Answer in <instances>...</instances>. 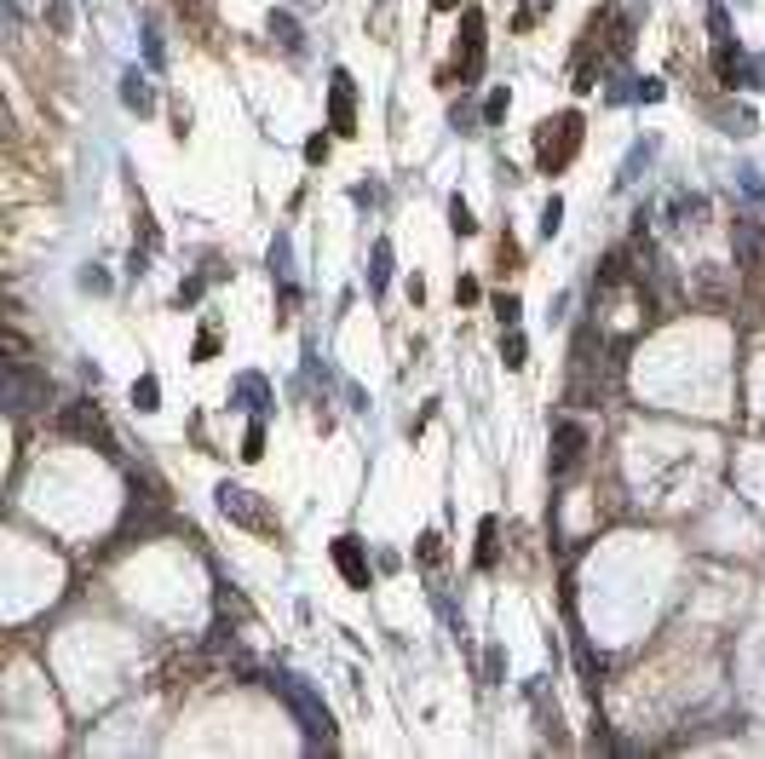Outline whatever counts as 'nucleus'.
Here are the masks:
<instances>
[{
    "label": "nucleus",
    "mask_w": 765,
    "mask_h": 759,
    "mask_svg": "<svg viewBox=\"0 0 765 759\" xmlns=\"http://www.w3.org/2000/svg\"><path fill=\"white\" fill-rule=\"evenodd\" d=\"M305 161H328V138H323V133L305 138Z\"/></svg>",
    "instance_id": "c756f323"
},
{
    "label": "nucleus",
    "mask_w": 765,
    "mask_h": 759,
    "mask_svg": "<svg viewBox=\"0 0 765 759\" xmlns=\"http://www.w3.org/2000/svg\"><path fill=\"white\" fill-rule=\"evenodd\" d=\"M708 29H714V41H731V18H725V6H708Z\"/></svg>",
    "instance_id": "393cba45"
},
{
    "label": "nucleus",
    "mask_w": 765,
    "mask_h": 759,
    "mask_svg": "<svg viewBox=\"0 0 765 759\" xmlns=\"http://www.w3.org/2000/svg\"><path fill=\"white\" fill-rule=\"evenodd\" d=\"M265 455V420L254 414V426H248V437H242V460H259Z\"/></svg>",
    "instance_id": "b1692460"
},
{
    "label": "nucleus",
    "mask_w": 765,
    "mask_h": 759,
    "mask_svg": "<svg viewBox=\"0 0 765 759\" xmlns=\"http://www.w3.org/2000/svg\"><path fill=\"white\" fill-rule=\"evenodd\" d=\"M673 219H679V225H702V219H708V202H702V196H685V202L673 207Z\"/></svg>",
    "instance_id": "4be33fe9"
},
{
    "label": "nucleus",
    "mask_w": 765,
    "mask_h": 759,
    "mask_svg": "<svg viewBox=\"0 0 765 759\" xmlns=\"http://www.w3.org/2000/svg\"><path fill=\"white\" fill-rule=\"evenodd\" d=\"M558 219H564V202L553 196V202L541 207V236H553V230H558Z\"/></svg>",
    "instance_id": "a878e982"
},
{
    "label": "nucleus",
    "mask_w": 765,
    "mask_h": 759,
    "mask_svg": "<svg viewBox=\"0 0 765 759\" xmlns=\"http://www.w3.org/2000/svg\"><path fill=\"white\" fill-rule=\"evenodd\" d=\"M213 351H219V334H213V328H202V340H196V363H208Z\"/></svg>",
    "instance_id": "cd10ccee"
},
{
    "label": "nucleus",
    "mask_w": 765,
    "mask_h": 759,
    "mask_svg": "<svg viewBox=\"0 0 765 759\" xmlns=\"http://www.w3.org/2000/svg\"><path fill=\"white\" fill-rule=\"evenodd\" d=\"M714 75H719V87H748V64H742V52L731 41H714Z\"/></svg>",
    "instance_id": "9b49d317"
},
{
    "label": "nucleus",
    "mask_w": 765,
    "mask_h": 759,
    "mask_svg": "<svg viewBox=\"0 0 765 759\" xmlns=\"http://www.w3.org/2000/svg\"><path fill=\"white\" fill-rule=\"evenodd\" d=\"M58 426H64L70 437H87L98 455H110V460L121 455V449H116V432H110V420H104V409H98V403H70V409L58 414Z\"/></svg>",
    "instance_id": "7ed1b4c3"
},
{
    "label": "nucleus",
    "mask_w": 765,
    "mask_h": 759,
    "mask_svg": "<svg viewBox=\"0 0 765 759\" xmlns=\"http://www.w3.org/2000/svg\"><path fill=\"white\" fill-rule=\"evenodd\" d=\"M455 299H461V305H472V299H478V282H472V276H461V282H455Z\"/></svg>",
    "instance_id": "2f4dec72"
},
{
    "label": "nucleus",
    "mask_w": 765,
    "mask_h": 759,
    "mask_svg": "<svg viewBox=\"0 0 765 759\" xmlns=\"http://www.w3.org/2000/svg\"><path fill=\"white\" fill-rule=\"evenodd\" d=\"M47 18H52V29H70V6H64V0H52Z\"/></svg>",
    "instance_id": "7c9ffc66"
},
{
    "label": "nucleus",
    "mask_w": 765,
    "mask_h": 759,
    "mask_svg": "<svg viewBox=\"0 0 765 759\" xmlns=\"http://www.w3.org/2000/svg\"><path fill=\"white\" fill-rule=\"evenodd\" d=\"M271 35H277L282 46H288V52H300L305 46V35H300V23L288 18V12H271Z\"/></svg>",
    "instance_id": "a211bd4d"
},
{
    "label": "nucleus",
    "mask_w": 765,
    "mask_h": 759,
    "mask_svg": "<svg viewBox=\"0 0 765 759\" xmlns=\"http://www.w3.org/2000/svg\"><path fill=\"white\" fill-rule=\"evenodd\" d=\"M52 397V386L35 374L29 363H12V380H6V409L12 414H29V409H41Z\"/></svg>",
    "instance_id": "39448f33"
},
{
    "label": "nucleus",
    "mask_w": 765,
    "mask_h": 759,
    "mask_svg": "<svg viewBox=\"0 0 765 759\" xmlns=\"http://www.w3.org/2000/svg\"><path fill=\"white\" fill-rule=\"evenodd\" d=\"M328 127L340 138L357 133V87H351L346 69H334V81H328Z\"/></svg>",
    "instance_id": "423d86ee"
},
{
    "label": "nucleus",
    "mask_w": 765,
    "mask_h": 759,
    "mask_svg": "<svg viewBox=\"0 0 765 759\" xmlns=\"http://www.w3.org/2000/svg\"><path fill=\"white\" fill-rule=\"evenodd\" d=\"M121 104H127V110H156V92H150V81H144L139 69H133V75H121Z\"/></svg>",
    "instance_id": "f8f14e48"
},
{
    "label": "nucleus",
    "mask_w": 765,
    "mask_h": 759,
    "mask_svg": "<svg viewBox=\"0 0 765 759\" xmlns=\"http://www.w3.org/2000/svg\"><path fill=\"white\" fill-rule=\"evenodd\" d=\"M334 564H340V575H346L351 587H369V552H363L357 535H340V541H334Z\"/></svg>",
    "instance_id": "9d476101"
},
{
    "label": "nucleus",
    "mask_w": 765,
    "mask_h": 759,
    "mask_svg": "<svg viewBox=\"0 0 765 759\" xmlns=\"http://www.w3.org/2000/svg\"><path fill=\"white\" fill-rule=\"evenodd\" d=\"M219 512H225V518H236V524H248V529H271L265 506H259V495H254V489H242V483H219Z\"/></svg>",
    "instance_id": "0eeeda50"
},
{
    "label": "nucleus",
    "mask_w": 765,
    "mask_h": 759,
    "mask_svg": "<svg viewBox=\"0 0 765 759\" xmlns=\"http://www.w3.org/2000/svg\"><path fill=\"white\" fill-rule=\"evenodd\" d=\"M392 282V242H374V265H369V288L380 294Z\"/></svg>",
    "instance_id": "dca6fc26"
},
{
    "label": "nucleus",
    "mask_w": 765,
    "mask_h": 759,
    "mask_svg": "<svg viewBox=\"0 0 765 759\" xmlns=\"http://www.w3.org/2000/svg\"><path fill=\"white\" fill-rule=\"evenodd\" d=\"M461 46H466L461 87H472V75L484 69V12H478V6H466V18H461Z\"/></svg>",
    "instance_id": "6e6552de"
},
{
    "label": "nucleus",
    "mask_w": 765,
    "mask_h": 759,
    "mask_svg": "<svg viewBox=\"0 0 765 759\" xmlns=\"http://www.w3.org/2000/svg\"><path fill=\"white\" fill-rule=\"evenodd\" d=\"M449 230H455V236H472V230H478V219H472V207H466L461 196L449 202Z\"/></svg>",
    "instance_id": "412c9836"
},
{
    "label": "nucleus",
    "mask_w": 765,
    "mask_h": 759,
    "mask_svg": "<svg viewBox=\"0 0 765 759\" xmlns=\"http://www.w3.org/2000/svg\"><path fill=\"white\" fill-rule=\"evenodd\" d=\"M587 443H593V437H587L581 420H558L553 426V478H570V472H576L581 455H587Z\"/></svg>",
    "instance_id": "20e7f679"
},
{
    "label": "nucleus",
    "mask_w": 765,
    "mask_h": 759,
    "mask_svg": "<svg viewBox=\"0 0 765 759\" xmlns=\"http://www.w3.org/2000/svg\"><path fill=\"white\" fill-rule=\"evenodd\" d=\"M737 271L742 276H760L765 271V230L754 225V219H737Z\"/></svg>",
    "instance_id": "1a4fd4ad"
},
{
    "label": "nucleus",
    "mask_w": 765,
    "mask_h": 759,
    "mask_svg": "<svg viewBox=\"0 0 765 759\" xmlns=\"http://www.w3.org/2000/svg\"><path fill=\"white\" fill-rule=\"evenodd\" d=\"M507 104H512V92H507V87H495V92L484 98V121H489V127H495V121H507Z\"/></svg>",
    "instance_id": "5701e85b"
},
{
    "label": "nucleus",
    "mask_w": 765,
    "mask_h": 759,
    "mask_svg": "<svg viewBox=\"0 0 765 759\" xmlns=\"http://www.w3.org/2000/svg\"><path fill=\"white\" fill-rule=\"evenodd\" d=\"M443 558V541L438 535H420V564H438Z\"/></svg>",
    "instance_id": "bb28decb"
},
{
    "label": "nucleus",
    "mask_w": 765,
    "mask_h": 759,
    "mask_svg": "<svg viewBox=\"0 0 765 759\" xmlns=\"http://www.w3.org/2000/svg\"><path fill=\"white\" fill-rule=\"evenodd\" d=\"M581 138H587V127H581L576 110L541 121V133H535V161H541V173H564V167L581 156Z\"/></svg>",
    "instance_id": "f03ea898"
},
{
    "label": "nucleus",
    "mask_w": 765,
    "mask_h": 759,
    "mask_svg": "<svg viewBox=\"0 0 765 759\" xmlns=\"http://www.w3.org/2000/svg\"><path fill=\"white\" fill-rule=\"evenodd\" d=\"M553 6H558V0H524V6H518V18H512V29H535Z\"/></svg>",
    "instance_id": "6ab92c4d"
},
{
    "label": "nucleus",
    "mask_w": 765,
    "mask_h": 759,
    "mask_svg": "<svg viewBox=\"0 0 765 759\" xmlns=\"http://www.w3.org/2000/svg\"><path fill=\"white\" fill-rule=\"evenodd\" d=\"M133 409H162V386H156V374H139V380H133Z\"/></svg>",
    "instance_id": "f3484780"
},
{
    "label": "nucleus",
    "mask_w": 765,
    "mask_h": 759,
    "mask_svg": "<svg viewBox=\"0 0 765 759\" xmlns=\"http://www.w3.org/2000/svg\"><path fill=\"white\" fill-rule=\"evenodd\" d=\"M495 564H501V524L484 518L478 524V570H495Z\"/></svg>",
    "instance_id": "4468645a"
},
{
    "label": "nucleus",
    "mask_w": 765,
    "mask_h": 759,
    "mask_svg": "<svg viewBox=\"0 0 765 759\" xmlns=\"http://www.w3.org/2000/svg\"><path fill=\"white\" fill-rule=\"evenodd\" d=\"M432 6H438V12H455V6H461V0H432Z\"/></svg>",
    "instance_id": "473e14b6"
},
{
    "label": "nucleus",
    "mask_w": 765,
    "mask_h": 759,
    "mask_svg": "<svg viewBox=\"0 0 765 759\" xmlns=\"http://www.w3.org/2000/svg\"><path fill=\"white\" fill-rule=\"evenodd\" d=\"M6 6H12V12H29V6H35V0H6Z\"/></svg>",
    "instance_id": "72a5a7b5"
},
{
    "label": "nucleus",
    "mask_w": 765,
    "mask_h": 759,
    "mask_svg": "<svg viewBox=\"0 0 765 759\" xmlns=\"http://www.w3.org/2000/svg\"><path fill=\"white\" fill-rule=\"evenodd\" d=\"M501 363H507V368H524V363H530V345H524V334H518V328L501 340Z\"/></svg>",
    "instance_id": "aec40b11"
},
{
    "label": "nucleus",
    "mask_w": 765,
    "mask_h": 759,
    "mask_svg": "<svg viewBox=\"0 0 765 759\" xmlns=\"http://www.w3.org/2000/svg\"><path fill=\"white\" fill-rule=\"evenodd\" d=\"M495 317H501V322L512 328V322H518V299H512V294H501V299H495Z\"/></svg>",
    "instance_id": "c85d7f7f"
},
{
    "label": "nucleus",
    "mask_w": 765,
    "mask_h": 759,
    "mask_svg": "<svg viewBox=\"0 0 765 759\" xmlns=\"http://www.w3.org/2000/svg\"><path fill=\"white\" fill-rule=\"evenodd\" d=\"M236 397H242V409L248 414H265V403H271V391H265L259 374H242V380H236Z\"/></svg>",
    "instance_id": "2eb2a0df"
},
{
    "label": "nucleus",
    "mask_w": 765,
    "mask_h": 759,
    "mask_svg": "<svg viewBox=\"0 0 765 759\" xmlns=\"http://www.w3.org/2000/svg\"><path fill=\"white\" fill-rule=\"evenodd\" d=\"M691 294H696V299H708V305H725V271H719V265H696Z\"/></svg>",
    "instance_id": "ddd939ff"
},
{
    "label": "nucleus",
    "mask_w": 765,
    "mask_h": 759,
    "mask_svg": "<svg viewBox=\"0 0 765 759\" xmlns=\"http://www.w3.org/2000/svg\"><path fill=\"white\" fill-rule=\"evenodd\" d=\"M271 690H282V702L294 708V719H300V731L311 748H334V713L311 696V685H300L294 673H271Z\"/></svg>",
    "instance_id": "f257e3e1"
}]
</instances>
